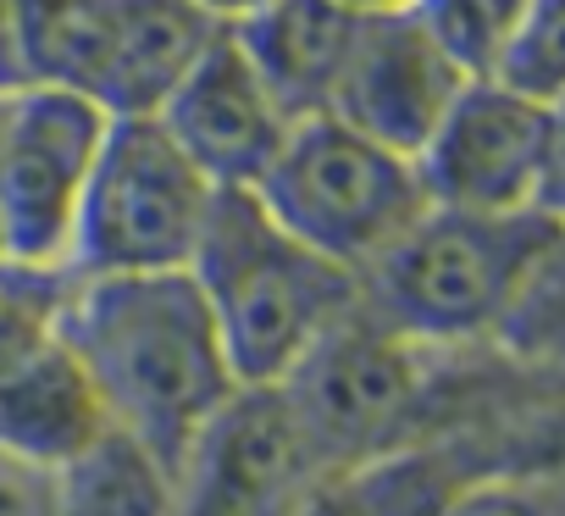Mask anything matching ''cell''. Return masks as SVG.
I'll return each mask as SVG.
<instances>
[{
    "label": "cell",
    "instance_id": "obj_1",
    "mask_svg": "<svg viewBox=\"0 0 565 516\" xmlns=\"http://www.w3.org/2000/svg\"><path fill=\"white\" fill-rule=\"evenodd\" d=\"M559 211L482 217L427 206L361 273V306L422 350H493L554 367Z\"/></svg>",
    "mask_w": 565,
    "mask_h": 516
},
{
    "label": "cell",
    "instance_id": "obj_2",
    "mask_svg": "<svg viewBox=\"0 0 565 516\" xmlns=\"http://www.w3.org/2000/svg\"><path fill=\"white\" fill-rule=\"evenodd\" d=\"M73 345L111 428L134 433L167 466L238 389L200 284L183 273L73 278L62 306Z\"/></svg>",
    "mask_w": 565,
    "mask_h": 516
},
{
    "label": "cell",
    "instance_id": "obj_3",
    "mask_svg": "<svg viewBox=\"0 0 565 516\" xmlns=\"http://www.w3.org/2000/svg\"><path fill=\"white\" fill-rule=\"evenodd\" d=\"M189 278L211 306L238 383H282L361 306V278L277 228L249 189H216Z\"/></svg>",
    "mask_w": 565,
    "mask_h": 516
},
{
    "label": "cell",
    "instance_id": "obj_4",
    "mask_svg": "<svg viewBox=\"0 0 565 516\" xmlns=\"http://www.w3.org/2000/svg\"><path fill=\"white\" fill-rule=\"evenodd\" d=\"M460 356L422 350L388 323H377L366 306H355L306 350V361L277 389L306 422L322 466L344 477L383 455L444 439L460 422Z\"/></svg>",
    "mask_w": 565,
    "mask_h": 516
},
{
    "label": "cell",
    "instance_id": "obj_5",
    "mask_svg": "<svg viewBox=\"0 0 565 516\" xmlns=\"http://www.w3.org/2000/svg\"><path fill=\"white\" fill-rule=\"evenodd\" d=\"M249 194L277 217V228L355 278L433 206L411 156L344 128L328 112L289 123Z\"/></svg>",
    "mask_w": 565,
    "mask_h": 516
},
{
    "label": "cell",
    "instance_id": "obj_6",
    "mask_svg": "<svg viewBox=\"0 0 565 516\" xmlns=\"http://www.w3.org/2000/svg\"><path fill=\"white\" fill-rule=\"evenodd\" d=\"M211 200V178L172 145V134L156 117H111L84 183L67 273H183L200 250Z\"/></svg>",
    "mask_w": 565,
    "mask_h": 516
},
{
    "label": "cell",
    "instance_id": "obj_7",
    "mask_svg": "<svg viewBox=\"0 0 565 516\" xmlns=\"http://www.w3.org/2000/svg\"><path fill=\"white\" fill-rule=\"evenodd\" d=\"M416 172L427 200L444 211H559L565 112L554 101H532L493 78H477L455 95V106L422 145Z\"/></svg>",
    "mask_w": 565,
    "mask_h": 516
},
{
    "label": "cell",
    "instance_id": "obj_8",
    "mask_svg": "<svg viewBox=\"0 0 565 516\" xmlns=\"http://www.w3.org/2000/svg\"><path fill=\"white\" fill-rule=\"evenodd\" d=\"M106 123L95 101L56 84H29L0 101V244L12 267L67 273Z\"/></svg>",
    "mask_w": 565,
    "mask_h": 516
},
{
    "label": "cell",
    "instance_id": "obj_9",
    "mask_svg": "<svg viewBox=\"0 0 565 516\" xmlns=\"http://www.w3.org/2000/svg\"><path fill=\"white\" fill-rule=\"evenodd\" d=\"M333 472L277 383H238L172 466V516H300Z\"/></svg>",
    "mask_w": 565,
    "mask_h": 516
},
{
    "label": "cell",
    "instance_id": "obj_10",
    "mask_svg": "<svg viewBox=\"0 0 565 516\" xmlns=\"http://www.w3.org/2000/svg\"><path fill=\"white\" fill-rule=\"evenodd\" d=\"M156 123L211 178V189H255L289 134V117L277 112L227 29H216L194 67L172 84Z\"/></svg>",
    "mask_w": 565,
    "mask_h": 516
},
{
    "label": "cell",
    "instance_id": "obj_11",
    "mask_svg": "<svg viewBox=\"0 0 565 516\" xmlns=\"http://www.w3.org/2000/svg\"><path fill=\"white\" fill-rule=\"evenodd\" d=\"M460 89L466 78L449 67V56L427 40V29L411 12L366 18L339 73L328 117L416 161Z\"/></svg>",
    "mask_w": 565,
    "mask_h": 516
},
{
    "label": "cell",
    "instance_id": "obj_12",
    "mask_svg": "<svg viewBox=\"0 0 565 516\" xmlns=\"http://www.w3.org/2000/svg\"><path fill=\"white\" fill-rule=\"evenodd\" d=\"M216 29L222 23H211L194 0H100L67 89L95 101L106 117H156Z\"/></svg>",
    "mask_w": 565,
    "mask_h": 516
},
{
    "label": "cell",
    "instance_id": "obj_13",
    "mask_svg": "<svg viewBox=\"0 0 565 516\" xmlns=\"http://www.w3.org/2000/svg\"><path fill=\"white\" fill-rule=\"evenodd\" d=\"M361 23L366 18H350L333 0H266L249 18L227 23V34L266 84V95L277 101V112L300 123L333 106Z\"/></svg>",
    "mask_w": 565,
    "mask_h": 516
},
{
    "label": "cell",
    "instance_id": "obj_14",
    "mask_svg": "<svg viewBox=\"0 0 565 516\" xmlns=\"http://www.w3.org/2000/svg\"><path fill=\"white\" fill-rule=\"evenodd\" d=\"M100 428H106V411L73 345L62 339V328L0 361V455H18L51 472Z\"/></svg>",
    "mask_w": 565,
    "mask_h": 516
},
{
    "label": "cell",
    "instance_id": "obj_15",
    "mask_svg": "<svg viewBox=\"0 0 565 516\" xmlns=\"http://www.w3.org/2000/svg\"><path fill=\"white\" fill-rule=\"evenodd\" d=\"M51 516H172V466L122 428H100L45 472Z\"/></svg>",
    "mask_w": 565,
    "mask_h": 516
},
{
    "label": "cell",
    "instance_id": "obj_16",
    "mask_svg": "<svg viewBox=\"0 0 565 516\" xmlns=\"http://www.w3.org/2000/svg\"><path fill=\"white\" fill-rule=\"evenodd\" d=\"M532 7L537 0H416L411 18L449 56V67L466 84H477V78H493L499 56L510 51V40Z\"/></svg>",
    "mask_w": 565,
    "mask_h": 516
},
{
    "label": "cell",
    "instance_id": "obj_17",
    "mask_svg": "<svg viewBox=\"0 0 565 516\" xmlns=\"http://www.w3.org/2000/svg\"><path fill=\"white\" fill-rule=\"evenodd\" d=\"M433 516H565L559 472L548 466H499L466 477Z\"/></svg>",
    "mask_w": 565,
    "mask_h": 516
},
{
    "label": "cell",
    "instance_id": "obj_18",
    "mask_svg": "<svg viewBox=\"0 0 565 516\" xmlns=\"http://www.w3.org/2000/svg\"><path fill=\"white\" fill-rule=\"evenodd\" d=\"M493 84L559 106V89H565V18H559V0H537V7L526 12V23L515 29L510 51L493 67Z\"/></svg>",
    "mask_w": 565,
    "mask_h": 516
},
{
    "label": "cell",
    "instance_id": "obj_19",
    "mask_svg": "<svg viewBox=\"0 0 565 516\" xmlns=\"http://www.w3.org/2000/svg\"><path fill=\"white\" fill-rule=\"evenodd\" d=\"M0 516H51V483L40 466L0 455Z\"/></svg>",
    "mask_w": 565,
    "mask_h": 516
},
{
    "label": "cell",
    "instance_id": "obj_20",
    "mask_svg": "<svg viewBox=\"0 0 565 516\" xmlns=\"http://www.w3.org/2000/svg\"><path fill=\"white\" fill-rule=\"evenodd\" d=\"M29 84H34V67H29V40H23L18 0H0V101L29 89Z\"/></svg>",
    "mask_w": 565,
    "mask_h": 516
},
{
    "label": "cell",
    "instance_id": "obj_21",
    "mask_svg": "<svg viewBox=\"0 0 565 516\" xmlns=\"http://www.w3.org/2000/svg\"><path fill=\"white\" fill-rule=\"evenodd\" d=\"M194 7H200V12L211 18V23H222V29H227V23L249 18L255 7H266V0H194Z\"/></svg>",
    "mask_w": 565,
    "mask_h": 516
},
{
    "label": "cell",
    "instance_id": "obj_22",
    "mask_svg": "<svg viewBox=\"0 0 565 516\" xmlns=\"http://www.w3.org/2000/svg\"><path fill=\"white\" fill-rule=\"evenodd\" d=\"M333 7H344L350 18H394V12H411L416 0H333Z\"/></svg>",
    "mask_w": 565,
    "mask_h": 516
},
{
    "label": "cell",
    "instance_id": "obj_23",
    "mask_svg": "<svg viewBox=\"0 0 565 516\" xmlns=\"http://www.w3.org/2000/svg\"><path fill=\"white\" fill-rule=\"evenodd\" d=\"M0 267H7V244H0Z\"/></svg>",
    "mask_w": 565,
    "mask_h": 516
}]
</instances>
